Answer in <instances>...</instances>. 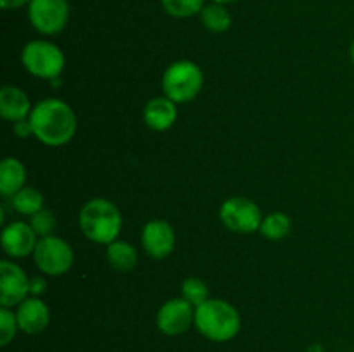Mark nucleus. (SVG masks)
Listing matches in <instances>:
<instances>
[{
	"label": "nucleus",
	"instance_id": "nucleus-1",
	"mask_svg": "<svg viewBox=\"0 0 354 352\" xmlns=\"http://www.w3.org/2000/svg\"><path fill=\"white\" fill-rule=\"evenodd\" d=\"M33 137L48 147L66 145L76 133V114L61 99H44L30 114Z\"/></svg>",
	"mask_w": 354,
	"mask_h": 352
},
{
	"label": "nucleus",
	"instance_id": "nucleus-2",
	"mask_svg": "<svg viewBox=\"0 0 354 352\" xmlns=\"http://www.w3.org/2000/svg\"><path fill=\"white\" fill-rule=\"evenodd\" d=\"M194 324L207 340L230 342L241 331V314L227 300L207 299L196 307Z\"/></svg>",
	"mask_w": 354,
	"mask_h": 352
},
{
	"label": "nucleus",
	"instance_id": "nucleus-3",
	"mask_svg": "<svg viewBox=\"0 0 354 352\" xmlns=\"http://www.w3.org/2000/svg\"><path fill=\"white\" fill-rule=\"evenodd\" d=\"M80 230L88 240L109 245L120 237L123 219L121 213L111 200L92 199L80 211Z\"/></svg>",
	"mask_w": 354,
	"mask_h": 352
},
{
	"label": "nucleus",
	"instance_id": "nucleus-4",
	"mask_svg": "<svg viewBox=\"0 0 354 352\" xmlns=\"http://www.w3.org/2000/svg\"><path fill=\"white\" fill-rule=\"evenodd\" d=\"M204 85V75L199 66L192 61H176L162 75V92L165 97L175 104H185L196 99Z\"/></svg>",
	"mask_w": 354,
	"mask_h": 352
},
{
	"label": "nucleus",
	"instance_id": "nucleus-5",
	"mask_svg": "<svg viewBox=\"0 0 354 352\" xmlns=\"http://www.w3.org/2000/svg\"><path fill=\"white\" fill-rule=\"evenodd\" d=\"M21 62L30 75L44 79H57L66 64L61 48L47 40H33L21 52Z\"/></svg>",
	"mask_w": 354,
	"mask_h": 352
},
{
	"label": "nucleus",
	"instance_id": "nucleus-6",
	"mask_svg": "<svg viewBox=\"0 0 354 352\" xmlns=\"http://www.w3.org/2000/svg\"><path fill=\"white\" fill-rule=\"evenodd\" d=\"M33 259L37 268L44 275L62 276L71 269L75 252L64 238L50 235V237L38 238L37 247L33 251Z\"/></svg>",
	"mask_w": 354,
	"mask_h": 352
},
{
	"label": "nucleus",
	"instance_id": "nucleus-7",
	"mask_svg": "<svg viewBox=\"0 0 354 352\" xmlns=\"http://www.w3.org/2000/svg\"><path fill=\"white\" fill-rule=\"evenodd\" d=\"M220 219L225 228L235 233H254L259 231L263 214L258 204L245 197H230L220 207Z\"/></svg>",
	"mask_w": 354,
	"mask_h": 352
},
{
	"label": "nucleus",
	"instance_id": "nucleus-8",
	"mask_svg": "<svg viewBox=\"0 0 354 352\" xmlns=\"http://www.w3.org/2000/svg\"><path fill=\"white\" fill-rule=\"evenodd\" d=\"M28 16L35 30L41 35H57L66 28L69 19L68 0H31Z\"/></svg>",
	"mask_w": 354,
	"mask_h": 352
},
{
	"label": "nucleus",
	"instance_id": "nucleus-9",
	"mask_svg": "<svg viewBox=\"0 0 354 352\" xmlns=\"http://www.w3.org/2000/svg\"><path fill=\"white\" fill-rule=\"evenodd\" d=\"M196 320V307L185 299H169L159 307L156 324L166 337H178L189 331Z\"/></svg>",
	"mask_w": 354,
	"mask_h": 352
},
{
	"label": "nucleus",
	"instance_id": "nucleus-10",
	"mask_svg": "<svg viewBox=\"0 0 354 352\" xmlns=\"http://www.w3.org/2000/svg\"><path fill=\"white\" fill-rule=\"evenodd\" d=\"M30 293V278L12 261L0 262V306H19Z\"/></svg>",
	"mask_w": 354,
	"mask_h": 352
},
{
	"label": "nucleus",
	"instance_id": "nucleus-11",
	"mask_svg": "<svg viewBox=\"0 0 354 352\" xmlns=\"http://www.w3.org/2000/svg\"><path fill=\"white\" fill-rule=\"evenodd\" d=\"M2 248L9 257L12 259H23L33 254L35 247H37L38 237L35 230L31 228L30 223L24 221H12L7 224L2 231Z\"/></svg>",
	"mask_w": 354,
	"mask_h": 352
},
{
	"label": "nucleus",
	"instance_id": "nucleus-12",
	"mask_svg": "<svg viewBox=\"0 0 354 352\" xmlns=\"http://www.w3.org/2000/svg\"><path fill=\"white\" fill-rule=\"evenodd\" d=\"M175 231L162 219H152L142 230V245L152 259H166L175 248Z\"/></svg>",
	"mask_w": 354,
	"mask_h": 352
},
{
	"label": "nucleus",
	"instance_id": "nucleus-13",
	"mask_svg": "<svg viewBox=\"0 0 354 352\" xmlns=\"http://www.w3.org/2000/svg\"><path fill=\"white\" fill-rule=\"evenodd\" d=\"M19 331L26 335H38L50 323V309L40 297H28L16 309Z\"/></svg>",
	"mask_w": 354,
	"mask_h": 352
},
{
	"label": "nucleus",
	"instance_id": "nucleus-14",
	"mask_svg": "<svg viewBox=\"0 0 354 352\" xmlns=\"http://www.w3.org/2000/svg\"><path fill=\"white\" fill-rule=\"evenodd\" d=\"M33 110L30 99L24 90L17 86L7 85L0 90V116L10 123L28 119Z\"/></svg>",
	"mask_w": 354,
	"mask_h": 352
},
{
	"label": "nucleus",
	"instance_id": "nucleus-15",
	"mask_svg": "<svg viewBox=\"0 0 354 352\" xmlns=\"http://www.w3.org/2000/svg\"><path fill=\"white\" fill-rule=\"evenodd\" d=\"M178 117L176 104L168 97H156L144 107V121L151 130L166 131L175 124Z\"/></svg>",
	"mask_w": 354,
	"mask_h": 352
},
{
	"label": "nucleus",
	"instance_id": "nucleus-16",
	"mask_svg": "<svg viewBox=\"0 0 354 352\" xmlns=\"http://www.w3.org/2000/svg\"><path fill=\"white\" fill-rule=\"evenodd\" d=\"M26 182V168L16 157H6L0 164V193L3 197H14Z\"/></svg>",
	"mask_w": 354,
	"mask_h": 352
},
{
	"label": "nucleus",
	"instance_id": "nucleus-17",
	"mask_svg": "<svg viewBox=\"0 0 354 352\" xmlns=\"http://www.w3.org/2000/svg\"><path fill=\"white\" fill-rule=\"evenodd\" d=\"M106 259L113 269L120 273H128L137 266L138 254L137 248L128 242L116 240L113 244L107 245L106 248Z\"/></svg>",
	"mask_w": 354,
	"mask_h": 352
},
{
	"label": "nucleus",
	"instance_id": "nucleus-18",
	"mask_svg": "<svg viewBox=\"0 0 354 352\" xmlns=\"http://www.w3.org/2000/svg\"><path fill=\"white\" fill-rule=\"evenodd\" d=\"M201 21L206 30L213 31V33H223L232 26V14L223 3H206L201 12Z\"/></svg>",
	"mask_w": 354,
	"mask_h": 352
},
{
	"label": "nucleus",
	"instance_id": "nucleus-19",
	"mask_svg": "<svg viewBox=\"0 0 354 352\" xmlns=\"http://www.w3.org/2000/svg\"><path fill=\"white\" fill-rule=\"evenodd\" d=\"M10 199H12L14 209L19 214H24V216L31 217L38 211L44 209V195L37 188H33V186H24Z\"/></svg>",
	"mask_w": 354,
	"mask_h": 352
},
{
	"label": "nucleus",
	"instance_id": "nucleus-20",
	"mask_svg": "<svg viewBox=\"0 0 354 352\" xmlns=\"http://www.w3.org/2000/svg\"><path fill=\"white\" fill-rule=\"evenodd\" d=\"M290 226H292V223L286 213H272L263 217L259 233L270 240H282L289 235Z\"/></svg>",
	"mask_w": 354,
	"mask_h": 352
},
{
	"label": "nucleus",
	"instance_id": "nucleus-21",
	"mask_svg": "<svg viewBox=\"0 0 354 352\" xmlns=\"http://www.w3.org/2000/svg\"><path fill=\"white\" fill-rule=\"evenodd\" d=\"M162 10L176 19H185L203 12L206 0H161Z\"/></svg>",
	"mask_w": 354,
	"mask_h": 352
},
{
	"label": "nucleus",
	"instance_id": "nucleus-22",
	"mask_svg": "<svg viewBox=\"0 0 354 352\" xmlns=\"http://www.w3.org/2000/svg\"><path fill=\"white\" fill-rule=\"evenodd\" d=\"M182 297L187 302L192 304L194 307H199L201 304L206 302L209 299V289L204 280L190 276L182 283Z\"/></svg>",
	"mask_w": 354,
	"mask_h": 352
},
{
	"label": "nucleus",
	"instance_id": "nucleus-23",
	"mask_svg": "<svg viewBox=\"0 0 354 352\" xmlns=\"http://www.w3.org/2000/svg\"><path fill=\"white\" fill-rule=\"evenodd\" d=\"M19 331L17 317L10 307H0V345L7 347Z\"/></svg>",
	"mask_w": 354,
	"mask_h": 352
},
{
	"label": "nucleus",
	"instance_id": "nucleus-24",
	"mask_svg": "<svg viewBox=\"0 0 354 352\" xmlns=\"http://www.w3.org/2000/svg\"><path fill=\"white\" fill-rule=\"evenodd\" d=\"M31 228L35 230L38 238H44V237H50L54 233L55 226H57V219H55V214L54 211L50 209H40L37 214H33L30 219Z\"/></svg>",
	"mask_w": 354,
	"mask_h": 352
},
{
	"label": "nucleus",
	"instance_id": "nucleus-25",
	"mask_svg": "<svg viewBox=\"0 0 354 352\" xmlns=\"http://www.w3.org/2000/svg\"><path fill=\"white\" fill-rule=\"evenodd\" d=\"M45 290H47V282H45V278H41V275H37V276H33V278H30V293L31 295L40 297Z\"/></svg>",
	"mask_w": 354,
	"mask_h": 352
},
{
	"label": "nucleus",
	"instance_id": "nucleus-26",
	"mask_svg": "<svg viewBox=\"0 0 354 352\" xmlns=\"http://www.w3.org/2000/svg\"><path fill=\"white\" fill-rule=\"evenodd\" d=\"M14 133H16L19 138H26V137H30V135H33V128H31L30 117H28V119L14 123Z\"/></svg>",
	"mask_w": 354,
	"mask_h": 352
},
{
	"label": "nucleus",
	"instance_id": "nucleus-27",
	"mask_svg": "<svg viewBox=\"0 0 354 352\" xmlns=\"http://www.w3.org/2000/svg\"><path fill=\"white\" fill-rule=\"evenodd\" d=\"M31 0H0V7L3 10H12V9H19V7L30 6Z\"/></svg>",
	"mask_w": 354,
	"mask_h": 352
},
{
	"label": "nucleus",
	"instance_id": "nucleus-28",
	"mask_svg": "<svg viewBox=\"0 0 354 352\" xmlns=\"http://www.w3.org/2000/svg\"><path fill=\"white\" fill-rule=\"evenodd\" d=\"M213 2H216V3H223V6H227V3L235 2V0H213Z\"/></svg>",
	"mask_w": 354,
	"mask_h": 352
},
{
	"label": "nucleus",
	"instance_id": "nucleus-29",
	"mask_svg": "<svg viewBox=\"0 0 354 352\" xmlns=\"http://www.w3.org/2000/svg\"><path fill=\"white\" fill-rule=\"evenodd\" d=\"M349 55H351V61H353V64H354V41H353L351 48H349Z\"/></svg>",
	"mask_w": 354,
	"mask_h": 352
}]
</instances>
